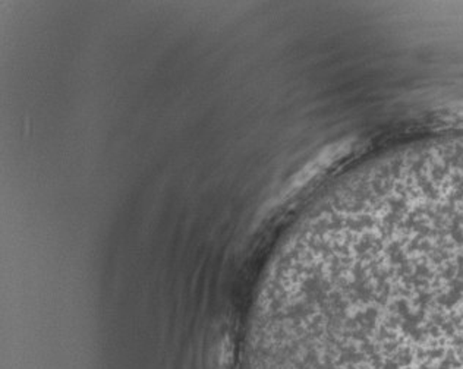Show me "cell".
I'll return each mask as SVG.
<instances>
[{
  "label": "cell",
  "mask_w": 463,
  "mask_h": 369,
  "mask_svg": "<svg viewBox=\"0 0 463 369\" xmlns=\"http://www.w3.org/2000/svg\"><path fill=\"white\" fill-rule=\"evenodd\" d=\"M344 326L349 336L373 340L380 369H463V316L386 312Z\"/></svg>",
  "instance_id": "6da1fadb"
}]
</instances>
